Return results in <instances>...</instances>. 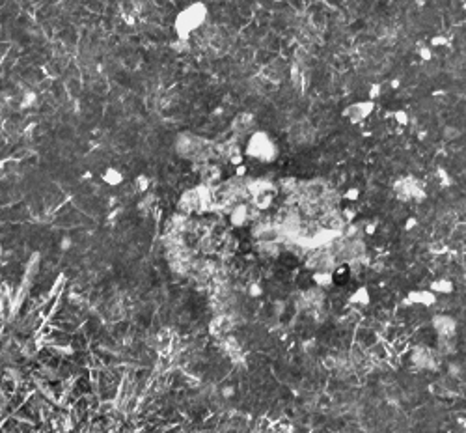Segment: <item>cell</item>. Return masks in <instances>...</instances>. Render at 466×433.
I'll return each instance as SVG.
<instances>
[{
    "label": "cell",
    "instance_id": "1",
    "mask_svg": "<svg viewBox=\"0 0 466 433\" xmlns=\"http://www.w3.org/2000/svg\"><path fill=\"white\" fill-rule=\"evenodd\" d=\"M209 21V6L203 0H192L189 4H185L181 10L174 15V28L175 38L181 41H189L196 32H200Z\"/></svg>",
    "mask_w": 466,
    "mask_h": 433
},
{
    "label": "cell",
    "instance_id": "2",
    "mask_svg": "<svg viewBox=\"0 0 466 433\" xmlns=\"http://www.w3.org/2000/svg\"><path fill=\"white\" fill-rule=\"evenodd\" d=\"M243 155L246 159L260 162V164H271L280 155V146L276 138L265 129H254L246 136L243 148Z\"/></svg>",
    "mask_w": 466,
    "mask_h": 433
},
{
    "label": "cell",
    "instance_id": "3",
    "mask_svg": "<svg viewBox=\"0 0 466 433\" xmlns=\"http://www.w3.org/2000/svg\"><path fill=\"white\" fill-rule=\"evenodd\" d=\"M377 110V101L371 99H360V101H352L347 107L343 108L342 116L351 124H362L369 116H373V112Z\"/></svg>",
    "mask_w": 466,
    "mask_h": 433
},
{
    "label": "cell",
    "instance_id": "4",
    "mask_svg": "<svg viewBox=\"0 0 466 433\" xmlns=\"http://www.w3.org/2000/svg\"><path fill=\"white\" fill-rule=\"evenodd\" d=\"M438 301V295L434 292H431L429 287H423V290H410V292L405 295L403 303L407 306H423V308H433L434 304Z\"/></svg>",
    "mask_w": 466,
    "mask_h": 433
},
{
    "label": "cell",
    "instance_id": "5",
    "mask_svg": "<svg viewBox=\"0 0 466 433\" xmlns=\"http://www.w3.org/2000/svg\"><path fill=\"white\" fill-rule=\"evenodd\" d=\"M396 193L397 196L401 198V200H423L425 198V193H423V189L418 185L416 179L412 178H403L399 179L396 183Z\"/></svg>",
    "mask_w": 466,
    "mask_h": 433
},
{
    "label": "cell",
    "instance_id": "6",
    "mask_svg": "<svg viewBox=\"0 0 466 433\" xmlns=\"http://www.w3.org/2000/svg\"><path fill=\"white\" fill-rule=\"evenodd\" d=\"M431 327L442 338H451L457 332V320L448 314H436L431 320Z\"/></svg>",
    "mask_w": 466,
    "mask_h": 433
},
{
    "label": "cell",
    "instance_id": "7",
    "mask_svg": "<svg viewBox=\"0 0 466 433\" xmlns=\"http://www.w3.org/2000/svg\"><path fill=\"white\" fill-rule=\"evenodd\" d=\"M99 178H101V181H103L107 187H112V189L121 187V185L125 183V172L119 166H114V164L105 166L103 170H101V174H99Z\"/></svg>",
    "mask_w": 466,
    "mask_h": 433
},
{
    "label": "cell",
    "instance_id": "8",
    "mask_svg": "<svg viewBox=\"0 0 466 433\" xmlns=\"http://www.w3.org/2000/svg\"><path fill=\"white\" fill-rule=\"evenodd\" d=\"M250 219H252V213H250V206H246V204H237L229 211V224L235 228L246 226L250 222Z\"/></svg>",
    "mask_w": 466,
    "mask_h": 433
},
{
    "label": "cell",
    "instance_id": "9",
    "mask_svg": "<svg viewBox=\"0 0 466 433\" xmlns=\"http://www.w3.org/2000/svg\"><path fill=\"white\" fill-rule=\"evenodd\" d=\"M347 303L352 304V306H369L371 303V292H369L368 286H358L354 287L347 297Z\"/></svg>",
    "mask_w": 466,
    "mask_h": 433
},
{
    "label": "cell",
    "instance_id": "10",
    "mask_svg": "<svg viewBox=\"0 0 466 433\" xmlns=\"http://www.w3.org/2000/svg\"><path fill=\"white\" fill-rule=\"evenodd\" d=\"M429 290L434 292L436 295H451V293L455 292V284H453V280L442 276V278H434V280H431Z\"/></svg>",
    "mask_w": 466,
    "mask_h": 433
},
{
    "label": "cell",
    "instance_id": "11",
    "mask_svg": "<svg viewBox=\"0 0 466 433\" xmlns=\"http://www.w3.org/2000/svg\"><path fill=\"white\" fill-rule=\"evenodd\" d=\"M312 282H314L317 287H323V290L332 287L334 286V282H336V278H334V271H326V269L314 271V275H312Z\"/></svg>",
    "mask_w": 466,
    "mask_h": 433
},
{
    "label": "cell",
    "instance_id": "12",
    "mask_svg": "<svg viewBox=\"0 0 466 433\" xmlns=\"http://www.w3.org/2000/svg\"><path fill=\"white\" fill-rule=\"evenodd\" d=\"M135 187L140 195H144V193H147L149 187H151V178H149L147 174H138L135 178Z\"/></svg>",
    "mask_w": 466,
    "mask_h": 433
},
{
    "label": "cell",
    "instance_id": "13",
    "mask_svg": "<svg viewBox=\"0 0 466 433\" xmlns=\"http://www.w3.org/2000/svg\"><path fill=\"white\" fill-rule=\"evenodd\" d=\"M390 116L394 118V122H396L399 127H407V125L410 124V116H408V112H407V110H403V108H399V110H394Z\"/></svg>",
    "mask_w": 466,
    "mask_h": 433
},
{
    "label": "cell",
    "instance_id": "14",
    "mask_svg": "<svg viewBox=\"0 0 466 433\" xmlns=\"http://www.w3.org/2000/svg\"><path fill=\"white\" fill-rule=\"evenodd\" d=\"M416 54H418V58L422 60V62H431V60L434 58V53H433V47L431 45H418V49H416Z\"/></svg>",
    "mask_w": 466,
    "mask_h": 433
},
{
    "label": "cell",
    "instance_id": "15",
    "mask_svg": "<svg viewBox=\"0 0 466 433\" xmlns=\"http://www.w3.org/2000/svg\"><path fill=\"white\" fill-rule=\"evenodd\" d=\"M382 92H384V86H382L380 82H373V84H369V88H368V99L377 101V99L382 95Z\"/></svg>",
    "mask_w": 466,
    "mask_h": 433
},
{
    "label": "cell",
    "instance_id": "16",
    "mask_svg": "<svg viewBox=\"0 0 466 433\" xmlns=\"http://www.w3.org/2000/svg\"><path fill=\"white\" fill-rule=\"evenodd\" d=\"M429 45H431L433 49L434 47H436V49H438V47H448V45H450V38H446V36L438 34V36H433V38L429 39Z\"/></svg>",
    "mask_w": 466,
    "mask_h": 433
},
{
    "label": "cell",
    "instance_id": "17",
    "mask_svg": "<svg viewBox=\"0 0 466 433\" xmlns=\"http://www.w3.org/2000/svg\"><path fill=\"white\" fill-rule=\"evenodd\" d=\"M261 295H263V286H261L260 282H252V284L248 286V297L260 299Z\"/></svg>",
    "mask_w": 466,
    "mask_h": 433
},
{
    "label": "cell",
    "instance_id": "18",
    "mask_svg": "<svg viewBox=\"0 0 466 433\" xmlns=\"http://www.w3.org/2000/svg\"><path fill=\"white\" fill-rule=\"evenodd\" d=\"M360 195H362V193H360V189H358V187H349V189L345 190V195H343V196H345V200H347V202H358V200H360Z\"/></svg>",
    "mask_w": 466,
    "mask_h": 433
},
{
    "label": "cell",
    "instance_id": "19",
    "mask_svg": "<svg viewBox=\"0 0 466 433\" xmlns=\"http://www.w3.org/2000/svg\"><path fill=\"white\" fill-rule=\"evenodd\" d=\"M58 247H60V250H64V252H67V250L73 249V239H71L69 235H64V237L60 239Z\"/></svg>",
    "mask_w": 466,
    "mask_h": 433
},
{
    "label": "cell",
    "instance_id": "20",
    "mask_svg": "<svg viewBox=\"0 0 466 433\" xmlns=\"http://www.w3.org/2000/svg\"><path fill=\"white\" fill-rule=\"evenodd\" d=\"M416 228H418L416 216H408L407 221H405V224H403V230H405V232H412V230H416Z\"/></svg>",
    "mask_w": 466,
    "mask_h": 433
},
{
    "label": "cell",
    "instance_id": "21",
    "mask_svg": "<svg viewBox=\"0 0 466 433\" xmlns=\"http://www.w3.org/2000/svg\"><path fill=\"white\" fill-rule=\"evenodd\" d=\"M436 174H438V178H440V181H442V185H444V187L451 185V178L448 176V174H446L444 168H438V170H436Z\"/></svg>",
    "mask_w": 466,
    "mask_h": 433
},
{
    "label": "cell",
    "instance_id": "22",
    "mask_svg": "<svg viewBox=\"0 0 466 433\" xmlns=\"http://www.w3.org/2000/svg\"><path fill=\"white\" fill-rule=\"evenodd\" d=\"M36 99H38V98H36V93H34V92H28V93H27V98L22 99V101H24V103H22V107H32V105L36 103Z\"/></svg>",
    "mask_w": 466,
    "mask_h": 433
},
{
    "label": "cell",
    "instance_id": "23",
    "mask_svg": "<svg viewBox=\"0 0 466 433\" xmlns=\"http://www.w3.org/2000/svg\"><path fill=\"white\" fill-rule=\"evenodd\" d=\"M343 216L347 219V222H352L356 219V211H354L352 207H347V209H343Z\"/></svg>",
    "mask_w": 466,
    "mask_h": 433
},
{
    "label": "cell",
    "instance_id": "24",
    "mask_svg": "<svg viewBox=\"0 0 466 433\" xmlns=\"http://www.w3.org/2000/svg\"><path fill=\"white\" fill-rule=\"evenodd\" d=\"M364 232L368 233V235H373V233L377 232V222H368L366 228H364Z\"/></svg>",
    "mask_w": 466,
    "mask_h": 433
},
{
    "label": "cell",
    "instance_id": "25",
    "mask_svg": "<svg viewBox=\"0 0 466 433\" xmlns=\"http://www.w3.org/2000/svg\"><path fill=\"white\" fill-rule=\"evenodd\" d=\"M235 174H237L239 178H241V176H244V174H246V166H244L243 162H241V164H237V166H235Z\"/></svg>",
    "mask_w": 466,
    "mask_h": 433
},
{
    "label": "cell",
    "instance_id": "26",
    "mask_svg": "<svg viewBox=\"0 0 466 433\" xmlns=\"http://www.w3.org/2000/svg\"><path fill=\"white\" fill-rule=\"evenodd\" d=\"M390 84H392V88H394V90H397V88H399V84H401V81H399V79H394Z\"/></svg>",
    "mask_w": 466,
    "mask_h": 433
},
{
    "label": "cell",
    "instance_id": "27",
    "mask_svg": "<svg viewBox=\"0 0 466 433\" xmlns=\"http://www.w3.org/2000/svg\"><path fill=\"white\" fill-rule=\"evenodd\" d=\"M272 4H282V2H286V0H271Z\"/></svg>",
    "mask_w": 466,
    "mask_h": 433
}]
</instances>
